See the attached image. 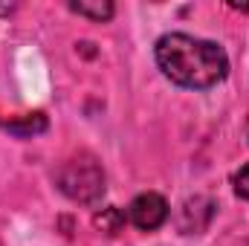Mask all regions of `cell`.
Here are the masks:
<instances>
[{
  "mask_svg": "<svg viewBox=\"0 0 249 246\" xmlns=\"http://www.w3.org/2000/svg\"><path fill=\"white\" fill-rule=\"evenodd\" d=\"M154 61L168 81L186 90H212L229 75V55L223 47L186 32L162 35L154 44Z\"/></svg>",
  "mask_w": 249,
  "mask_h": 246,
  "instance_id": "cell-1",
  "label": "cell"
},
{
  "mask_svg": "<svg viewBox=\"0 0 249 246\" xmlns=\"http://www.w3.org/2000/svg\"><path fill=\"white\" fill-rule=\"evenodd\" d=\"M55 183L72 203L96 206L105 197V171L93 157H75L64 162L55 174Z\"/></svg>",
  "mask_w": 249,
  "mask_h": 246,
  "instance_id": "cell-2",
  "label": "cell"
},
{
  "mask_svg": "<svg viewBox=\"0 0 249 246\" xmlns=\"http://www.w3.org/2000/svg\"><path fill=\"white\" fill-rule=\"evenodd\" d=\"M127 220L139 232H157L168 220V203H165V197L157 194V191L136 194L130 200V206H127Z\"/></svg>",
  "mask_w": 249,
  "mask_h": 246,
  "instance_id": "cell-3",
  "label": "cell"
},
{
  "mask_svg": "<svg viewBox=\"0 0 249 246\" xmlns=\"http://www.w3.org/2000/svg\"><path fill=\"white\" fill-rule=\"evenodd\" d=\"M70 12L81 15V18H90L96 23H107L113 18V3L110 0H72L70 3Z\"/></svg>",
  "mask_w": 249,
  "mask_h": 246,
  "instance_id": "cell-4",
  "label": "cell"
},
{
  "mask_svg": "<svg viewBox=\"0 0 249 246\" xmlns=\"http://www.w3.org/2000/svg\"><path fill=\"white\" fill-rule=\"evenodd\" d=\"M47 116L44 113H26V116H18V119H12V122H6V130L9 133H15V136H20V139H29V136H38V133H44L47 130Z\"/></svg>",
  "mask_w": 249,
  "mask_h": 246,
  "instance_id": "cell-5",
  "label": "cell"
},
{
  "mask_svg": "<svg viewBox=\"0 0 249 246\" xmlns=\"http://www.w3.org/2000/svg\"><path fill=\"white\" fill-rule=\"evenodd\" d=\"M93 223H96V229H102L105 235H119L124 226V211H119L116 206H107V209H102L96 217H93Z\"/></svg>",
  "mask_w": 249,
  "mask_h": 246,
  "instance_id": "cell-6",
  "label": "cell"
},
{
  "mask_svg": "<svg viewBox=\"0 0 249 246\" xmlns=\"http://www.w3.org/2000/svg\"><path fill=\"white\" fill-rule=\"evenodd\" d=\"M232 183H235V194H238L241 200H247V203H249V162L238 171V174H235V180H232Z\"/></svg>",
  "mask_w": 249,
  "mask_h": 246,
  "instance_id": "cell-7",
  "label": "cell"
},
{
  "mask_svg": "<svg viewBox=\"0 0 249 246\" xmlns=\"http://www.w3.org/2000/svg\"><path fill=\"white\" fill-rule=\"evenodd\" d=\"M15 12V3H9V6H0V15H12Z\"/></svg>",
  "mask_w": 249,
  "mask_h": 246,
  "instance_id": "cell-8",
  "label": "cell"
},
{
  "mask_svg": "<svg viewBox=\"0 0 249 246\" xmlns=\"http://www.w3.org/2000/svg\"><path fill=\"white\" fill-rule=\"evenodd\" d=\"M247 139H249V133H247Z\"/></svg>",
  "mask_w": 249,
  "mask_h": 246,
  "instance_id": "cell-9",
  "label": "cell"
}]
</instances>
